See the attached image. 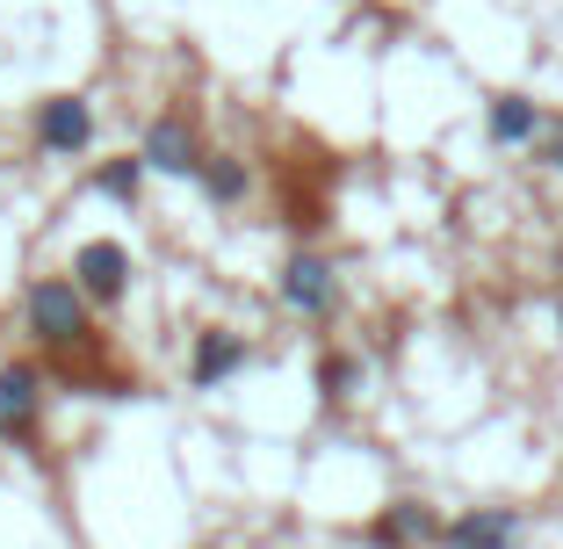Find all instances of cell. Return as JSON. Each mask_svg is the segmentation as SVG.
<instances>
[{"instance_id":"obj_1","label":"cell","mask_w":563,"mask_h":549,"mask_svg":"<svg viewBox=\"0 0 563 549\" xmlns=\"http://www.w3.org/2000/svg\"><path fill=\"white\" fill-rule=\"evenodd\" d=\"M87 289L73 283V275H44V283H30V297H22V318H30V333L44 340V348L58 354H80L95 348V318H87Z\"/></svg>"},{"instance_id":"obj_5","label":"cell","mask_w":563,"mask_h":549,"mask_svg":"<svg viewBox=\"0 0 563 549\" xmlns=\"http://www.w3.org/2000/svg\"><path fill=\"white\" fill-rule=\"evenodd\" d=\"M145 167L152 174H202V160H210V152H202V138H196V123L181 117V109H166V117H152L145 123Z\"/></svg>"},{"instance_id":"obj_8","label":"cell","mask_w":563,"mask_h":549,"mask_svg":"<svg viewBox=\"0 0 563 549\" xmlns=\"http://www.w3.org/2000/svg\"><path fill=\"white\" fill-rule=\"evenodd\" d=\"M441 549H520V514L514 506H470L441 528Z\"/></svg>"},{"instance_id":"obj_11","label":"cell","mask_w":563,"mask_h":549,"mask_svg":"<svg viewBox=\"0 0 563 549\" xmlns=\"http://www.w3.org/2000/svg\"><path fill=\"white\" fill-rule=\"evenodd\" d=\"M196 182H202V196H210V202H224V210H232V202H246L253 174H246V160H232V152H210Z\"/></svg>"},{"instance_id":"obj_9","label":"cell","mask_w":563,"mask_h":549,"mask_svg":"<svg viewBox=\"0 0 563 549\" xmlns=\"http://www.w3.org/2000/svg\"><path fill=\"white\" fill-rule=\"evenodd\" d=\"M253 362V348L239 333H224V326H210V333L196 340V362H188V391H217L224 376H239V369Z\"/></svg>"},{"instance_id":"obj_3","label":"cell","mask_w":563,"mask_h":549,"mask_svg":"<svg viewBox=\"0 0 563 549\" xmlns=\"http://www.w3.org/2000/svg\"><path fill=\"white\" fill-rule=\"evenodd\" d=\"M282 304H289L297 318H332L340 311V275H332L325 253L297 246L289 261H282Z\"/></svg>"},{"instance_id":"obj_2","label":"cell","mask_w":563,"mask_h":549,"mask_svg":"<svg viewBox=\"0 0 563 549\" xmlns=\"http://www.w3.org/2000/svg\"><path fill=\"white\" fill-rule=\"evenodd\" d=\"M95 145V101L87 95H44L36 101V152L44 160H80Z\"/></svg>"},{"instance_id":"obj_13","label":"cell","mask_w":563,"mask_h":549,"mask_svg":"<svg viewBox=\"0 0 563 549\" xmlns=\"http://www.w3.org/2000/svg\"><path fill=\"white\" fill-rule=\"evenodd\" d=\"M354 383H362V362H354V354H318V398L325 405L354 398Z\"/></svg>"},{"instance_id":"obj_14","label":"cell","mask_w":563,"mask_h":549,"mask_svg":"<svg viewBox=\"0 0 563 549\" xmlns=\"http://www.w3.org/2000/svg\"><path fill=\"white\" fill-rule=\"evenodd\" d=\"M542 167L563 174V123H549V131H542Z\"/></svg>"},{"instance_id":"obj_12","label":"cell","mask_w":563,"mask_h":549,"mask_svg":"<svg viewBox=\"0 0 563 549\" xmlns=\"http://www.w3.org/2000/svg\"><path fill=\"white\" fill-rule=\"evenodd\" d=\"M145 152H123V160H109V167H101L95 174V188H101V196H109V202H123V210H131V202L137 196H145Z\"/></svg>"},{"instance_id":"obj_10","label":"cell","mask_w":563,"mask_h":549,"mask_svg":"<svg viewBox=\"0 0 563 549\" xmlns=\"http://www.w3.org/2000/svg\"><path fill=\"white\" fill-rule=\"evenodd\" d=\"M484 138H492V145H534V138H542V101L534 95H492Z\"/></svg>"},{"instance_id":"obj_15","label":"cell","mask_w":563,"mask_h":549,"mask_svg":"<svg viewBox=\"0 0 563 549\" xmlns=\"http://www.w3.org/2000/svg\"><path fill=\"white\" fill-rule=\"evenodd\" d=\"M556 326H563V304H556Z\"/></svg>"},{"instance_id":"obj_7","label":"cell","mask_w":563,"mask_h":549,"mask_svg":"<svg viewBox=\"0 0 563 549\" xmlns=\"http://www.w3.org/2000/svg\"><path fill=\"white\" fill-rule=\"evenodd\" d=\"M448 520H433L427 499H390L376 520H368V549H419V542H441Z\"/></svg>"},{"instance_id":"obj_4","label":"cell","mask_w":563,"mask_h":549,"mask_svg":"<svg viewBox=\"0 0 563 549\" xmlns=\"http://www.w3.org/2000/svg\"><path fill=\"white\" fill-rule=\"evenodd\" d=\"M44 419V369L36 362H0V441L30 449Z\"/></svg>"},{"instance_id":"obj_6","label":"cell","mask_w":563,"mask_h":549,"mask_svg":"<svg viewBox=\"0 0 563 549\" xmlns=\"http://www.w3.org/2000/svg\"><path fill=\"white\" fill-rule=\"evenodd\" d=\"M73 283L95 304H117L123 289H131V253H123L117 239H87V246L73 253Z\"/></svg>"}]
</instances>
